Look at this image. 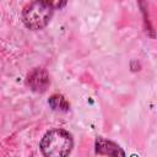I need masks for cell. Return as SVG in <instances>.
Segmentation results:
<instances>
[{
  "label": "cell",
  "mask_w": 157,
  "mask_h": 157,
  "mask_svg": "<svg viewBox=\"0 0 157 157\" xmlns=\"http://www.w3.org/2000/svg\"><path fill=\"white\" fill-rule=\"evenodd\" d=\"M72 145V137L66 130L54 129L43 136L40 141V150L47 157H64L71 152Z\"/></svg>",
  "instance_id": "1"
},
{
  "label": "cell",
  "mask_w": 157,
  "mask_h": 157,
  "mask_svg": "<svg viewBox=\"0 0 157 157\" xmlns=\"http://www.w3.org/2000/svg\"><path fill=\"white\" fill-rule=\"evenodd\" d=\"M53 16V9L39 0L27 4L22 10V21L29 29L37 31L44 28Z\"/></svg>",
  "instance_id": "2"
},
{
  "label": "cell",
  "mask_w": 157,
  "mask_h": 157,
  "mask_svg": "<svg viewBox=\"0 0 157 157\" xmlns=\"http://www.w3.org/2000/svg\"><path fill=\"white\" fill-rule=\"evenodd\" d=\"M26 83L27 86L34 91V92H38V93H43L47 91V88L49 87V83H50V80H49V75L48 72L42 69V67H36L33 69L28 75H27V78H26Z\"/></svg>",
  "instance_id": "3"
},
{
  "label": "cell",
  "mask_w": 157,
  "mask_h": 157,
  "mask_svg": "<svg viewBox=\"0 0 157 157\" xmlns=\"http://www.w3.org/2000/svg\"><path fill=\"white\" fill-rule=\"evenodd\" d=\"M96 152L98 155H108V156H124L125 152L114 142L105 140L103 137L96 139Z\"/></svg>",
  "instance_id": "4"
},
{
  "label": "cell",
  "mask_w": 157,
  "mask_h": 157,
  "mask_svg": "<svg viewBox=\"0 0 157 157\" xmlns=\"http://www.w3.org/2000/svg\"><path fill=\"white\" fill-rule=\"evenodd\" d=\"M48 103L54 110H59V112H67L70 108V104L66 101V98L59 93L52 94L48 99Z\"/></svg>",
  "instance_id": "5"
},
{
  "label": "cell",
  "mask_w": 157,
  "mask_h": 157,
  "mask_svg": "<svg viewBox=\"0 0 157 157\" xmlns=\"http://www.w3.org/2000/svg\"><path fill=\"white\" fill-rule=\"evenodd\" d=\"M39 1H42V2L45 4L47 6L52 7L53 10H54V9H61V7H64V6L66 5V2H67V0H39Z\"/></svg>",
  "instance_id": "6"
}]
</instances>
